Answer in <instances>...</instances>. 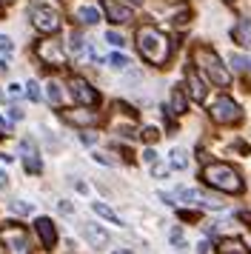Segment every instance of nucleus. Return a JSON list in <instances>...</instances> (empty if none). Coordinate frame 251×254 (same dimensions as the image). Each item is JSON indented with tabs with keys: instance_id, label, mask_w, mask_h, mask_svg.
<instances>
[{
	"instance_id": "f257e3e1",
	"label": "nucleus",
	"mask_w": 251,
	"mask_h": 254,
	"mask_svg": "<svg viewBox=\"0 0 251 254\" xmlns=\"http://www.w3.org/2000/svg\"><path fill=\"white\" fill-rule=\"evenodd\" d=\"M137 49H140V55H143L148 63H154V66H163L171 55L169 37L163 35L160 29H154V26H140V29H137Z\"/></svg>"
},
{
	"instance_id": "f03ea898",
	"label": "nucleus",
	"mask_w": 251,
	"mask_h": 254,
	"mask_svg": "<svg viewBox=\"0 0 251 254\" xmlns=\"http://www.w3.org/2000/svg\"><path fill=\"white\" fill-rule=\"evenodd\" d=\"M203 180L205 186H211L217 191H226V194H240L243 191V180L228 163H208L203 169Z\"/></svg>"
},
{
	"instance_id": "7ed1b4c3",
	"label": "nucleus",
	"mask_w": 251,
	"mask_h": 254,
	"mask_svg": "<svg viewBox=\"0 0 251 254\" xmlns=\"http://www.w3.org/2000/svg\"><path fill=\"white\" fill-rule=\"evenodd\" d=\"M194 63H197V66L211 77V83H217V86H223V89H226L228 83H231V74H228V69L223 66L220 55L211 52L208 46H197V49H194Z\"/></svg>"
},
{
	"instance_id": "20e7f679",
	"label": "nucleus",
	"mask_w": 251,
	"mask_h": 254,
	"mask_svg": "<svg viewBox=\"0 0 251 254\" xmlns=\"http://www.w3.org/2000/svg\"><path fill=\"white\" fill-rule=\"evenodd\" d=\"M0 246H3V252L6 254H32V237H29V231L26 226L20 223H3V229H0Z\"/></svg>"
},
{
	"instance_id": "39448f33",
	"label": "nucleus",
	"mask_w": 251,
	"mask_h": 254,
	"mask_svg": "<svg viewBox=\"0 0 251 254\" xmlns=\"http://www.w3.org/2000/svg\"><path fill=\"white\" fill-rule=\"evenodd\" d=\"M29 20H32V26L40 35H55V32H60V14L52 6L34 3L32 9H29Z\"/></svg>"
},
{
	"instance_id": "423d86ee",
	"label": "nucleus",
	"mask_w": 251,
	"mask_h": 254,
	"mask_svg": "<svg viewBox=\"0 0 251 254\" xmlns=\"http://www.w3.org/2000/svg\"><path fill=\"white\" fill-rule=\"evenodd\" d=\"M240 117H243V109H240L231 97H217L214 106H211V120H214V123L228 126V123H237Z\"/></svg>"
},
{
	"instance_id": "0eeeda50",
	"label": "nucleus",
	"mask_w": 251,
	"mask_h": 254,
	"mask_svg": "<svg viewBox=\"0 0 251 254\" xmlns=\"http://www.w3.org/2000/svg\"><path fill=\"white\" fill-rule=\"evenodd\" d=\"M68 94H71V100L80 106H97V92L91 89L89 80H83V77H71L68 80Z\"/></svg>"
},
{
	"instance_id": "6e6552de",
	"label": "nucleus",
	"mask_w": 251,
	"mask_h": 254,
	"mask_svg": "<svg viewBox=\"0 0 251 254\" xmlns=\"http://www.w3.org/2000/svg\"><path fill=\"white\" fill-rule=\"evenodd\" d=\"M34 55L43 60V63H52V66H66V52L57 40H40L34 46Z\"/></svg>"
},
{
	"instance_id": "1a4fd4ad",
	"label": "nucleus",
	"mask_w": 251,
	"mask_h": 254,
	"mask_svg": "<svg viewBox=\"0 0 251 254\" xmlns=\"http://www.w3.org/2000/svg\"><path fill=\"white\" fill-rule=\"evenodd\" d=\"M177 200L203 206V208H208V211H223V208H226V203H220L217 197H208V194H203V191H197V189H177Z\"/></svg>"
},
{
	"instance_id": "9d476101",
	"label": "nucleus",
	"mask_w": 251,
	"mask_h": 254,
	"mask_svg": "<svg viewBox=\"0 0 251 254\" xmlns=\"http://www.w3.org/2000/svg\"><path fill=\"white\" fill-rule=\"evenodd\" d=\"M103 12L112 23H128L131 20V6H123L117 0H103Z\"/></svg>"
},
{
	"instance_id": "9b49d317",
	"label": "nucleus",
	"mask_w": 251,
	"mask_h": 254,
	"mask_svg": "<svg viewBox=\"0 0 251 254\" xmlns=\"http://www.w3.org/2000/svg\"><path fill=\"white\" fill-rule=\"evenodd\" d=\"M34 231L40 234V243H43V249H55V243H57V229H55V223L49 217H37L34 220Z\"/></svg>"
},
{
	"instance_id": "f8f14e48",
	"label": "nucleus",
	"mask_w": 251,
	"mask_h": 254,
	"mask_svg": "<svg viewBox=\"0 0 251 254\" xmlns=\"http://www.w3.org/2000/svg\"><path fill=\"white\" fill-rule=\"evenodd\" d=\"M80 231H83V237H86L91 246H106V243H109V231L100 229V226H94V223H83Z\"/></svg>"
},
{
	"instance_id": "ddd939ff",
	"label": "nucleus",
	"mask_w": 251,
	"mask_h": 254,
	"mask_svg": "<svg viewBox=\"0 0 251 254\" xmlns=\"http://www.w3.org/2000/svg\"><path fill=\"white\" fill-rule=\"evenodd\" d=\"M186 80H188V94H191V100L203 103L208 92H205V83L200 80V74H197L194 69H188V71H186Z\"/></svg>"
},
{
	"instance_id": "4468645a",
	"label": "nucleus",
	"mask_w": 251,
	"mask_h": 254,
	"mask_svg": "<svg viewBox=\"0 0 251 254\" xmlns=\"http://www.w3.org/2000/svg\"><path fill=\"white\" fill-rule=\"evenodd\" d=\"M231 37H234V43H240V46H251V20L249 17H243L237 26H234V32H231Z\"/></svg>"
},
{
	"instance_id": "2eb2a0df",
	"label": "nucleus",
	"mask_w": 251,
	"mask_h": 254,
	"mask_svg": "<svg viewBox=\"0 0 251 254\" xmlns=\"http://www.w3.org/2000/svg\"><path fill=\"white\" fill-rule=\"evenodd\" d=\"M63 120L74 123V126H91V123H97V115H94V112H86V109H80V112H63Z\"/></svg>"
},
{
	"instance_id": "dca6fc26",
	"label": "nucleus",
	"mask_w": 251,
	"mask_h": 254,
	"mask_svg": "<svg viewBox=\"0 0 251 254\" xmlns=\"http://www.w3.org/2000/svg\"><path fill=\"white\" fill-rule=\"evenodd\" d=\"M91 211H94V214H97V217L109 220V223H112V226H123V220L117 217V214H114L112 208L106 206V203H91Z\"/></svg>"
},
{
	"instance_id": "f3484780",
	"label": "nucleus",
	"mask_w": 251,
	"mask_h": 254,
	"mask_svg": "<svg viewBox=\"0 0 251 254\" xmlns=\"http://www.w3.org/2000/svg\"><path fill=\"white\" fill-rule=\"evenodd\" d=\"M77 20H83L86 26L100 23V9H94V6H80L77 9Z\"/></svg>"
},
{
	"instance_id": "a211bd4d",
	"label": "nucleus",
	"mask_w": 251,
	"mask_h": 254,
	"mask_svg": "<svg viewBox=\"0 0 251 254\" xmlns=\"http://www.w3.org/2000/svg\"><path fill=\"white\" fill-rule=\"evenodd\" d=\"M186 106H188L186 92H183V89H171V112H174V115H186Z\"/></svg>"
},
{
	"instance_id": "6ab92c4d",
	"label": "nucleus",
	"mask_w": 251,
	"mask_h": 254,
	"mask_svg": "<svg viewBox=\"0 0 251 254\" xmlns=\"http://www.w3.org/2000/svg\"><path fill=\"white\" fill-rule=\"evenodd\" d=\"M46 100H49L52 106H60V103H63V92H60V83H55V80L46 83Z\"/></svg>"
},
{
	"instance_id": "aec40b11",
	"label": "nucleus",
	"mask_w": 251,
	"mask_h": 254,
	"mask_svg": "<svg viewBox=\"0 0 251 254\" xmlns=\"http://www.w3.org/2000/svg\"><path fill=\"white\" fill-rule=\"evenodd\" d=\"M68 49H71V55H74V58H80V55L86 52V40H83L80 32H71V35H68Z\"/></svg>"
},
{
	"instance_id": "412c9836",
	"label": "nucleus",
	"mask_w": 251,
	"mask_h": 254,
	"mask_svg": "<svg viewBox=\"0 0 251 254\" xmlns=\"http://www.w3.org/2000/svg\"><path fill=\"white\" fill-rule=\"evenodd\" d=\"M171 169H177V172L188 169V154L183 149H171Z\"/></svg>"
},
{
	"instance_id": "4be33fe9",
	"label": "nucleus",
	"mask_w": 251,
	"mask_h": 254,
	"mask_svg": "<svg viewBox=\"0 0 251 254\" xmlns=\"http://www.w3.org/2000/svg\"><path fill=\"white\" fill-rule=\"evenodd\" d=\"M9 211H11V214H32V211H34V203H26V200H11V203H9Z\"/></svg>"
},
{
	"instance_id": "5701e85b",
	"label": "nucleus",
	"mask_w": 251,
	"mask_h": 254,
	"mask_svg": "<svg viewBox=\"0 0 251 254\" xmlns=\"http://www.w3.org/2000/svg\"><path fill=\"white\" fill-rule=\"evenodd\" d=\"M23 169H26V172H32V174H40L43 166H40V160H37V154H34V151H29V154L23 157Z\"/></svg>"
},
{
	"instance_id": "b1692460",
	"label": "nucleus",
	"mask_w": 251,
	"mask_h": 254,
	"mask_svg": "<svg viewBox=\"0 0 251 254\" xmlns=\"http://www.w3.org/2000/svg\"><path fill=\"white\" fill-rule=\"evenodd\" d=\"M220 252L223 254H243L246 249H243V243L240 240H223L220 243Z\"/></svg>"
},
{
	"instance_id": "393cba45",
	"label": "nucleus",
	"mask_w": 251,
	"mask_h": 254,
	"mask_svg": "<svg viewBox=\"0 0 251 254\" xmlns=\"http://www.w3.org/2000/svg\"><path fill=\"white\" fill-rule=\"evenodd\" d=\"M109 63H112V69H117V71H126L128 66H131V60L126 58V55H120V52H117V55H112V58H109Z\"/></svg>"
},
{
	"instance_id": "a878e982",
	"label": "nucleus",
	"mask_w": 251,
	"mask_h": 254,
	"mask_svg": "<svg viewBox=\"0 0 251 254\" xmlns=\"http://www.w3.org/2000/svg\"><path fill=\"white\" fill-rule=\"evenodd\" d=\"M231 66L237 71H251V58H246V55H231Z\"/></svg>"
},
{
	"instance_id": "bb28decb",
	"label": "nucleus",
	"mask_w": 251,
	"mask_h": 254,
	"mask_svg": "<svg viewBox=\"0 0 251 254\" xmlns=\"http://www.w3.org/2000/svg\"><path fill=\"white\" fill-rule=\"evenodd\" d=\"M91 157H94V163H103V166H117V160H114L112 154H106V151H94Z\"/></svg>"
},
{
	"instance_id": "cd10ccee",
	"label": "nucleus",
	"mask_w": 251,
	"mask_h": 254,
	"mask_svg": "<svg viewBox=\"0 0 251 254\" xmlns=\"http://www.w3.org/2000/svg\"><path fill=\"white\" fill-rule=\"evenodd\" d=\"M106 40H109L112 46H117V49H123V46H126L123 35H117V32H106Z\"/></svg>"
},
{
	"instance_id": "c85d7f7f",
	"label": "nucleus",
	"mask_w": 251,
	"mask_h": 254,
	"mask_svg": "<svg viewBox=\"0 0 251 254\" xmlns=\"http://www.w3.org/2000/svg\"><path fill=\"white\" fill-rule=\"evenodd\" d=\"M11 52H14V43L6 35H0V55H11Z\"/></svg>"
},
{
	"instance_id": "c756f323",
	"label": "nucleus",
	"mask_w": 251,
	"mask_h": 254,
	"mask_svg": "<svg viewBox=\"0 0 251 254\" xmlns=\"http://www.w3.org/2000/svg\"><path fill=\"white\" fill-rule=\"evenodd\" d=\"M26 94H29V100H40V89H37V83H34V80H29Z\"/></svg>"
},
{
	"instance_id": "7c9ffc66",
	"label": "nucleus",
	"mask_w": 251,
	"mask_h": 254,
	"mask_svg": "<svg viewBox=\"0 0 251 254\" xmlns=\"http://www.w3.org/2000/svg\"><path fill=\"white\" fill-rule=\"evenodd\" d=\"M160 137V131L154 126H148V128H143V140H148V143H154V140Z\"/></svg>"
},
{
	"instance_id": "2f4dec72",
	"label": "nucleus",
	"mask_w": 251,
	"mask_h": 254,
	"mask_svg": "<svg viewBox=\"0 0 251 254\" xmlns=\"http://www.w3.org/2000/svg\"><path fill=\"white\" fill-rule=\"evenodd\" d=\"M6 94H9L11 100H17L23 94V86H17V83H9V89H6Z\"/></svg>"
},
{
	"instance_id": "473e14b6",
	"label": "nucleus",
	"mask_w": 251,
	"mask_h": 254,
	"mask_svg": "<svg viewBox=\"0 0 251 254\" xmlns=\"http://www.w3.org/2000/svg\"><path fill=\"white\" fill-rule=\"evenodd\" d=\"M80 140H83L86 146H94V143H97V134H94V131H83V134H80Z\"/></svg>"
},
{
	"instance_id": "72a5a7b5",
	"label": "nucleus",
	"mask_w": 251,
	"mask_h": 254,
	"mask_svg": "<svg viewBox=\"0 0 251 254\" xmlns=\"http://www.w3.org/2000/svg\"><path fill=\"white\" fill-rule=\"evenodd\" d=\"M143 163H148V166H151V163H157V151L146 149V151H143Z\"/></svg>"
},
{
	"instance_id": "f704fd0d",
	"label": "nucleus",
	"mask_w": 251,
	"mask_h": 254,
	"mask_svg": "<svg viewBox=\"0 0 251 254\" xmlns=\"http://www.w3.org/2000/svg\"><path fill=\"white\" fill-rule=\"evenodd\" d=\"M57 208H60L63 214H74V206H71L68 200H60V203H57Z\"/></svg>"
},
{
	"instance_id": "c9c22d12",
	"label": "nucleus",
	"mask_w": 251,
	"mask_h": 254,
	"mask_svg": "<svg viewBox=\"0 0 251 254\" xmlns=\"http://www.w3.org/2000/svg\"><path fill=\"white\" fill-rule=\"evenodd\" d=\"M151 172L157 174V177H163V174H169V166H160V163H151Z\"/></svg>"
},
{
	"instance_id": "e433bc0d",
	"label": "nucleus",
	"mask_w": 251,
	"mask_h": 254,
	"mask_svg": "<svg viewBox=\"0 0 251 254\" xmlns=\"http://www.w3.org/2000/svg\"><path fill=\"white\" fill-rule=\"evenodd\" d=\"M9 120H23V112L17 109V106H11L9 109Z\"/></svg>"
},
{
	"instance_id": "4c0bfd02",
	"label": "nucleus",
	"mask_w": 251,
	"mask_h": 254,
	"mask_svg": "<svg viewBox=\"0 0 251 254\" xmlns=\"http://www.w3.org/2000/svg\"><path fill=\"white\" fill-rule=\"evenodd\" d=\"M171 243H174V246H180V243H183V231H180V229L171 231Z\"/></svg>"
},
{
	"instance_id": "58836bf2",
	"label": "nucleus",
	"mask_w": 251,
	"mask_h": 254,
	"mask_svg": "<svg viewBox=\"0 0 251 254\" xmlns=\"http://www.w3.org/2000/svg\"><path fill=\"white\" fill-rule=\"evenodd\" d=\"M6 186H9V174L0 169V189H6Z\"/></svg>"
},
{
	"instance_id": "ea45409f",
	"label": "nucleus",
	"mask_w": 251,
	"mask_h": 254,
	"mask_svg": "<svg viewBox=\"0 0 251 254\" xmlns=\"http://www.w3.org/2000/svg\"><path fill=\"white\" fill-rule=\"evenodd\" d=\"M6 131H9V123H6V117H0V137H3Z\"/></svg>"
},
{
	"instance_id": "a19ab883",
	"label": "nucleus",
	"mask_w": 251,
	"mask_h": 254,
	"mask_svg": "<svg viewBox=\"0 0 251 254\" xmlns=\"http://www.w3.org/2000/svg\"><path fill=\"white\" fill-rule=\"evenodd\" d=\"M197 254H208V243H200V246H197Z\"/></svg>"
},
{
	"instance_id": "79ce46f5",
	"label": "nucleus",
	"mask_w": 251,
	"mask_h": 254,
	"mask_svg": "<svg viewBox=\"0 0 251 254\" xmlns=\"http://www.w3.org/2000/svg\"><path fill=\"white\" fill-rule=\"evenodd\" d=\"M114 254H131V252H128V249H120V252H114Z\"/></svg>"
},
{
	"instance_id": "37998d69",
	"label": "nucleus",
	"mask_w": 251,
	"mask_h": 254,
	"mask_svg": "<svg viewBox=\"0 0 251 254\" xmlns=\"http://www.w3.org/2000/svg\"><path fill=\"white\" fill-rule=\"evenodd\" d=\"M131 3H143V0H131Z\"/></svg>"
},
{
	"instance_id": "c03bdc74",
	"label": "nucleus",
	"mask_w": 251,
	"mask_h": 254,
	"mask_svg": "<svg viewBox=\"0 0 251 254\" xmlns=\"http://www.w3.org/2000/svg\"><path fill=\"white\" fill-rule=\"evenodd\" d=\"M226 3H234V0H226Z\"/></svg>"
},
{
	"instance_id": "a18cd8bd",
	"label": "nucleus",
	"mask_w": 251,
	"mask_h": 254,
	"mask_svg": "<svg viewBox=\"0 0 251 254\" xmlns=\"http://www.w3.org/2000/svg\"><path fill=\"white\" fill-rule=\"evenodd\" d=\"M0 97H3V94H0Z\"/></svg>"
}]
</instances>
